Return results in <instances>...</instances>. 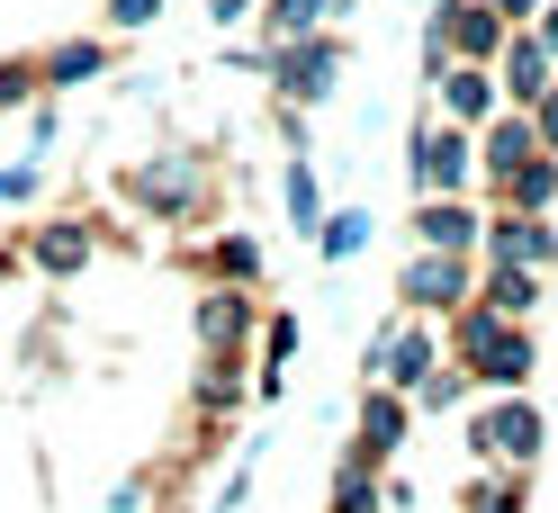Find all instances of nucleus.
<instances>
[{
  "label": "nucleus",
  "mask_w": 558,
  "mask_h": 513,
  "mask_svg": "<svg viewBox=\"0 0 558 513\" xmlns=\"http://www.w3.org/2000/svg\"><path fill=\"white\" fill-rule=\"evenodd\" d=\"M369 234H378V225H369V208H325V225H316V253L342 270L352 253H369Z\"/></svg>",
  "instance_id": "nucleus-21"
},
{
  "label": "nucleus",
  "mask_w": 558,
  "mask_h": 513,
  "mask_svg": "<svg viewBox=\"0 0 558 513\" xmlns=\"http://www.w3.org/2000/svg\"><path fill=\"white\" fill-rule=\"evenodd\" d=\"M450 352H460V369L477 388H496V396H522L532 388V369H541V352H532V333H522L513 316H496V306H460L450 316Z\"/></svg>",
  "instance_id": "nucleus-1"
},
{
  "label": "nucleus",
  "mask_w": 558,
  "mask_h": 513,
  "mask_svg": "<svg viewBox=\"0 0 558 513\" xmlns=\"http://www.w3.org/2000/svg\"><path fill=\"white\" fill-rule=\"evenodd\" d=\"M207 261H217V280H234V289H253V280H262V244H253V234H226Z\"/></svg>",
  "instance_id": "nucleus-24"
},
{
  "label": "nucleus",
  "mask_w": 558,
  "mask_h": 513,
  "mask_svg": "<svg viewBox=\"0 0 558 513\" xmlns=\"http://www.w3.org/2000/svg\"><path fill=\"white\" fill-rule=\"evenodd\" d=\"M477 208L469 198H424V208H414V253H450V261H469L477 253Z\"/></svg>",
  "instance_id": "nucleus-12"
},
{
  "label": "nucleus",
  "mask_w": 558,
  "mask_h": 513,
  "mask_svg": "<svg viewBox=\"0 0 558 513\" xmlns=\"http://www.w3.org/2000/svg\"><path fill=\"white\" fill-rule=\"evenodd\" d=\"M477 253H486V261H513V270H549V261H558V225L496 208V217L477 225Z\"/></svg>",
  "instance_id": "nucleus-8"
},
{
  "label": "nucleus",
  "mask_w": 558,
  "mask_h": 513,
  "mask_svg": "<svg viewBox=\"0 0 558 513\" xmlns=\"http://www.w3.org/2000/svg\"><path fill=\"white\" fill-rule=\"evenodd\" d=\"M198 181H207V171L190 154H154V162L126 171V198H135V208H154V217H190L198 208Z\"/></svg>",
  "instance_id": "nucleus-7"
},
{
  "label": "nucleus",
  "mask_w": 558,
  "mask_h": 513,
  "mask_svg": "<svg viewBox=\"0 0 558 513\" xmlns=\"http://www.w3.org/2000/svg\"><path fill=\"white\" fill-rule=\"evenodd\" d=\"M270 73H279V90H289L298 109H316V99H333V82H342V37L316 27V37H298V46H270Z\"/></svg>",
  "instance_id": "nucleus-5"
},
{
  "label": "nucleus",
  "mask_w": 558,
  "mask_h": 513,
  "mask_svg": "<svg viewBox=\"0 0 558 513\" xmlns=\"http://www.w3.org/2000/svg\"><path fill=\"white\" fill-rule=\"evenodd\" d=\"M298 342H306V333H298V316H289V306H279V316L262 325V369H279V361L298 352Z\"/></svg>",
  "instance_id": "nucleus-29"
},
{
  "label": "nucleus",
  "mask_w": 558,
  "mask_h": 513,
  "mask_svg": "<svg viewBox=\"0 0 558 513\" xmlns=\"http://www.w3.org/2000/svg\"><path fill=\"white\" fill-rule=\"evenodd\" d=\"M397 297H405V316H460V306L477 297V270L450 261V253H414L405 280H397Z\"/></svg>",
  "instance_id": "nucleus-6"
},
{
  "label": "nucleus",
  "mask_w": 558,
  "mask_h": 513,
  "mask_svg": "<svg viewBox=\"0 0 558 513\" xmlns=\"http://www.w3.org/2000/svg\"><path fill=\"white\" fill-rule=\"evenodd\" d=\"M0 109H37V54H27V63H0Z\"/></svg>",
  "instance_id": "nucleus-28"
},
{
  "label": "nucleus",
  "mask_w": 558,
  "mask_h": 513,
  "mask_svg": "<svg viewBox=\"0 0 558 513\" xmlns=\"http://www.w3.org/2000/svg\"><path fill=\"white\" fill-rule=\"evenodd\" d=\"M541 441H549V424H541V405H532V396H496V405L469 424V451H477L486 468H505V477L532 468V460H541Z\"/></svg>",
  "instance_id": "nucleus-2"
},
{
  "label": "nucleus",
  "mask_w": 558,
  "mask_h": 513,
  "mask_svg": "<svg viewBox=\"0 0 558 513\" xmlns=\"http://www.w3.org/2000/svg\"><path fill=\"white\" fill-rule=\"evenodd\" d=\"M46 190V162H0V208H27Z\"/></svg>",
  "instance_id": "nucleus-27"
},
{
  "label": "nucleus",
  "mask_w": 558,
  "mask_h": 513,
  "mask_svg": "<svg viewBox=\"0 0 558 513\" xmlns=\"http://www.w3.org/2000/svg\"><path fill=\"white\" fill-rule=\"evenodd\" d=\"M433 90H441V126H469V135L505 109V99H496V73H486V63H450Z\"/></svg>",
  "instance_id": "nucleus-13"
},
{
  "label": "nucleus",
  "mask_w": 558,
  "mask_h": 513,
  "mask_svg": "<svg viewBox=\"0 0 558 513\" xmlns=\"http://www.w3.org/2000/svg\"><path fill=\"white\" fill-rule=\"evenodd\" d=\"M162 0H109V27H154Z\"/></svg>",
  "instance_id": "nucleus-33"
},
{
  "label": "nucleus",
  "mask_w": 558,
  "mask_h": 513,
  "mask_svg": "<svg viewBox=\"0 0 558 513\" xmlns=\"http://www.w3.org/2000/svg\"><path fill=\"white\" fill-rule=\"evenodd\" d=\"M405 424H414V405L397 388H361V432H352V460L361 468H388L405 451Z\"/></svg>",
  "instance_id": "nucleus-10"
},
{
  "label": "nucleus",
  "mask_w": 558,
  "mask_h": 513,
  "mask_svg": "<svg viewBox=\"0 0 558 513\" xmlns=\"http://www.w3.org/2000/svg\"><path fill=\"white\" fill-rule=\"evenodd\" d=\"M486 10H496L505 27H532V19H541V0H486Z\"/></svg>",
  "instance_id": "nucleus-35"
},
{
  "label": "nucleus",
  "mask_w": 558,
  "mask_h": 513,
  "mask_svg": "<svg viewBox=\"0 0 558 513\" xmlns=\"http://www.w3.org/2000/svg\"><path fill=\"white\" fill-rule=\"evenodd\" d=\"M99 73H109V46H99V37H73V46H46L37 54V90H82Z\"/></svg>",
  "instance_id": "nucleus-16"
},
{
  "label": "nucleus",
  "mask_w": 558,
  "mask_h": 513,
  "mask_svg": "<svg viewBox=\"0 0 558 513\" xmlns=\"http://www.w3.org/2000/svg\"><path fill=\"white\" fill-rule=\"evenodd\" d=\"M27 261H37L46 280H82V270H90V225H73V217L37 225V234H27Z\"/></svg>",
  "instance_id": "nucleus-15"
},
{
  "label": "nucleus",
  "mask_w": 558,
  "mask_h": 513,
  "mask_svg": "<svg viewBox=\"0 0 558 513\" xmlns=\"http://www.w3.org/2000/svg\"><path fill=\"white\" fill-rule=\"evenodd\" d=\"M316 27H333V0H262V37L270 46H298V37H316Z\"/></svg>",
  "instance_id": "nucleus-19"
},
{
  "label": "nucleus",
  "mask_w": 558,
  "mask_h": 513,
  "mask_svg": "<svg viewBox=\"0 0 558 513\" xmlns=\"http://www.w3.org/2000/svg\"><path fill=\"white\" fill-rule=\"evenodd\" d=\"M279 198H289V225H298V244H316V225H325V190H316V162H289V181H279Z\"/></svg>",
  "instance_id": "nucleus-20"
},
{
  "label": "nucleus",
  "mask_w": 558,
  "mask_h": 513,
  "mask_svg": "<svg viewBox=\"0 0 558 513\" xmlns=\"http://www.w3.org/2000/svg\"><path fill=\"white\" fill-rule=\"evenodd\" d=\"M262 10V0H207V19H217V27H234V19H253Z\"/></svg>",
  "instance_id": "nucleus-36"
},
{
  "label": "nucleus",
  "mask_w": 558,
  "mask_h": 513,
  "mask_svg": "<svg viewBox=\"0 0 558 513\" xmlns=\"http://www.w3.org/2000/svg\"><path fill=\"white\" fill-rule=\"evenodd\" d=\"M469 513H522V477H505V468H486L477 487H469Z\"/></svg>",
  "instance_id": "nucleus-26"
},
{
  "label": "nucleus",
  "mask_w": 558,
  "mask_h": 513,
  "mask_svg": "<svg viewBox=\"0 0 558 513\" xmlns=\"http://www.w3.org/2000/svg\"><path fill=\"white\" fill-rule=\"evenodd\" d=\"M433 27H441V46H450V63H496V46L513 37V27L486 10V0H450V10H433Z\"/></svg>",
  "instance_id": "nucleus-11"
},
{
  "label": "nucleus",
  "mask_w": 558,
  "mask_h": 513,
  "mask_svg": "<svg viewBox=\"0 0 558 513\" xmlns=\"http://www.w3.org/2000/svg\"><path fill=\"white\" fill-rule=\"evenodd\" d=\"M469 181H477V135L469 126H414V190L460 198Z\"/></svg>",
  "instance_id": "nucleus-4"
},
{
  "label": "nucleus",
  "mask_w": 558,
  "mask_h": 513,
  "mask_svg": "<svg viewBox=\"0 0 558 513\" xmlns=\"http://www.w3.org/2000/svg\"><path fill=\"white\" fill-rule=\"evenodd\" d=\"M243 316H253V297H243V289H217V297L198 306V342H207V352H217V342H234Z\"/></svg>",
  "instance_id": "nucleus-22"
},
{
  "label": "nucleus",
  "mask_w": 558,
  "mask_h": 513,
  "mask_svg": "<svg viewBox=\"0 0 558 513\" xmlns=\"http://www.w3.org/2000/svg\"><path fill=\"white\" fill-rule=\"evenodd\" d=\"M145 496H154V477L135 468V477H118V496H109V513H145Z\"/></svg>",
  "instance_id": "nucleus-32"
},
{
  "label": "nucleus",
  "mask_w": 558,
  "mask_h": 513,
  "mask_svg": "<svg viewBox=\"0 0 558 513\" xmlns=\"http://www.w3.org/2000/svg\"><path fill=\"white\" fill-rule=\"evenodd\" d=\"M522 118H532V145H541V154H558V82H549V90H541Z\"/></svg>",
  "instance_id": "nucleus-31"
},
{
  "label": "nucleus",
  "mask_w": 558,
  "mask_h": 513,
  "mask_svg": "<svg viewBox=\"0 0 558 513\" xmlns=\"http://www.w3.org/2000/svg\"><path fill=\"white\" fill-rule=\"evenodd\" d=\"M361 369H369V388H397V396H414L441 369V342L414 325V316H397V325H378L369 342H361Z\"/></svg>",
  "instance_id": "nucleus-3"
},
{
  "label": "nucleus",
  "mask_w": 558,
  "mask_h": 513,
  "mask_svg": "<svg viewBox=\"0 0 558 513\" xmlns=\"http://www.w3.org/2000/svg\"><path fill=\"white\" fill-rule=\"evenodd\" d=\"M198 405H207V415H234V405H243V379H234V361L198 379Z\"/></svg>",
  "instance_id": "nucleus-30"
},
{
  "label": "nucleus",
  "mask_w": 558,
  "mask_h": 513,
  "mask_svg": "<svg viewBox=\"0 0 558 513\" xmlns=\"http://www.w3.org/2000/svg\"><path fill=\"white\" fill-rule=\"evenodd\" d=\"M532 37H541V54L558 63V0H541V19H532Z\"/></svg>",
  "instance_id": "nucleus-34"
},
{
  "label": "nucleus",
  "mask_w": 558,
  "mask_h": 513,
  "mask_svg": "<svg viewBox=\"0 0 558 513\" xmlns=\"http://www.w3.org/2000/svg\"><path fill=\"white\" fill-rule=\"evenodd\" d=\"M486 73H496V99H505V109H532V99L558 82V63L541 54V37H532V27H513V37L496 46V63H486Z\"/></svg>",
  "instance_id": "nucleus-9"
},
{
  "label": "nucleus",
  "mask_w": 558,
  "mask_h": 513,
  "mask_svg": "<svg viewBox=\"0 0 558 513\" xmlns=\"http://www.w3.org/2000/svg\"><path fill=\"white\" fill-rule=\"evenodd\" d=\"M388 496H378V468H361V460H342L333 468V513H378Z\"/></svg>",
  "instance_id": "nucleus-23"
},
{
  "label": "nucleus",
  "mask_w": 558,
  "mask_h": 513,
  "mask_svg": "<svg viewBox=\"0 0 558 513\" xmlns=\"http://www.w3.org/2000/svg\"><path fill=\"white\" fill-rule=\"evenodd\" d=\"M477 306H496V316H532V306H541V270H513V261H496V270H486V280H477Z\"/></svg>",
  "instance_id": "nucleus-18"
},
{
  "label": "nucleus",
  "mask_w": 558,
  "mask_h": 513,
  "mask_svg": "<svg viewBox=\"0 0 558 513\" xmlns=\"http://www.w3.org/2000/svg\"><path fill=\"white\" fill-rule=\"evenodd\" d=\"M496 198H505L513 217H549V208H558V154H532L522 171H505Z\"/></svg>",
  "instance_id": "nucleus-17"
},
{
  "label": "nucleus",
  "mask_w": 558,
  "mask_h": 513,
  "mask_svg": "<svg viewBox=\"0 0 558 513\" xmlns=\"http://www.w3.org/2000/svg\"><path fill=\"white\" fill-rule=\"evenodd\" d=\"M460 396H469V369H433V379L414 388L405 405H414V415H450V405H460Z\"/></svg>",
  "instance_id": "nucleus-25"
},
{
  "label": "nucleus",
  "mask_w": 558,
  "mask_h": 513,
  "mask_svg": "<svg viewBox=\"0 0 558 513\" xmlns=\"http://www.w3.org/2000/svg\"><path fill=\"white\" fill-rule=\"evenodd\" d=\"M532 154H541V145H532V118H522V109H496V118L477 126V171H486V181H505V171H522Z\"/></svg>",
  "instance_id": "nucleus-14"
}]
</instances>
